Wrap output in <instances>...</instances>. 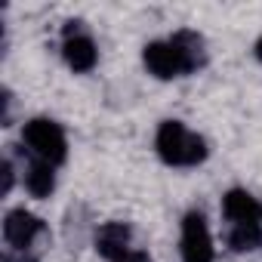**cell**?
I'll use <instances>...</instances> for the list:
<instances>
[{
	"label": "cell",
	"mask_w": 262,
	"mask_h": 262,
	"mask_svg": "<svg viewBox=\"0 0 262 262\" xmlns=\"http://www.w3.org/2000/svg\"><path fill=\"white\" fill-rule=\"evenodd\" d=\"M158 155L170 167H194L207 158V142L179 120H164L158 129Z\"/></svg>",
	"instance_id": "1"
},
{
	"label": "cell",
	"mask_w": 262,
	"mask_h": 262,
	"mask_svg": "<svg viewBox=\"0 0 262 262\" xmlns=\"http://www.w3.org/2000/svg\"><path fill=\"white\" fill-rule=\"evenodd\" d=\"M25 145L50 167L62 164L65 155H68V145H65V133H62V126L56 120H47V117H34L25 123V133H22Z\"/></svg>",
	"instance_id": "2"
},
{
	"label": "cell",
	"mask_w": 262,
	"mask_h": 262,
	"mask_svg": "<svg viewBox=\"0 0 262 262\" xmlns=\"http://www.w3.org/2000/svg\"><path fill=\"white\" fill-rule=\"evenodd\" d=\"M182 259L185 262H213V241L201 213L182 219Z\"/></svg>",
	"instance_id": "3"
},
{
	"label": "cell",
	"mask_w": 262,
	"mask_h": 262,
	"mask_svg": "<svg viewBox=\"0 0 262 262\" xmlns=\"http://www.w3.org/2000/svg\"><path fill=\"white\" fill-rule=\"evenodd\" d=\"M40 231H43V222H40L34 213H28V210H10L7 219H4V237H7V244L16 247V250H28L31 241H34Z\"/></svg>",
	"instance_id": "4"
},
{
	"label": "cell",
	"mask_w": 262,
	"mask_h": 262,
	"mask_svg": "<svg viewBox=\"0 0 262 262\" xmlns=\"http://www.w3.org/2000/svg\"><path fill=\"white\" fill-rule=\"evenodd\" d=\"M129 237H133V231H129L126 222H105L99 231H96V250L99 256L111 259V262H123L129 253Z\"/></svg>",
	"instance_id": "5"
},
{
	"label": "cell",
	"mask_w": 262,
	"mask_h": 262,
	"mask_svg": "<svg viewBox=\"0 0 262 262\" xmlns=\"http://www.w3.org/2000/svg\"><path fill=\"white\" fill-rule=\"evenodd\" d=\"M142 62L145 68L161 77V80H170V77H179L182 74V62H179V53L173 50L170 40H155L142 50Z\"/></svg>",
	"instance_id": "6"
},
{
	"label": "cell",
	"mask_w": 262,
	"mask_h": 262,
	"mask_svg": "<svg viewBox=\"0 0 262 262\" xmlns=\"http://www.w3.org/2000/svg\"><path fill=\"white\" fill-rule=\"evenodd\" d=\"M170 43L179 53L182 74H191V71H198V68L207 65V43H204L201 34H194V31H176L170 37Z\"/></svg>",
	"instance_id": "7"
},
{
	"label": "cell",
	"mask_w": 262,
	"mask_h": 262,
	"mask_svg": "<svg viewBox=\"0 0 262 262\" xmlns=\"http://www.w3.org/2000/svg\"><path fill=\"white\" fill-rule=\"evenodd\" d=\"M222 213H225L228 222L247 225V222H256L262 210H259V204H256L253 194H247L244 188H231V191L222 198Z\"/></svg>",
	"instance_id": "8"
},
{
	"label": "cell",
	"mask_w": 262,
	"mask_h": 262,
	"mask_svg": "<svg viewBox=\"0 0 262 262\" xmlns=\"http://www.w3.org/2000/svg\"><path fill=\"white\" fill-rule=\"evenodd\" d=\"M62 53H65V62H68L74 71H90V68L96 65V59H99L96 43H93L86 34L65 40V50H62Z\"/></svg>",
	"instance_id": "9"
},
{
	"label": "cell",
	"mask_w": 262,
	"mask_h": 262,
	"mask_svg": "<svg viewBox=\"0 0 262 262\" xmlns=\"http://www.w3.org/2000/svg\"><path fill=\"white\" fill-rule=\"evenodd\" d=\"M25 188H28L34 198H50L53 188H56V173H53V167L43 164V161L31 164L28 173H25Z\"/></svg>",
	"instance_id": "10"
},
{
	"label": "cell",
	"mask_w": 262,
	"mask_h": 262,
	"mask_svg": "<svg viewBox=\"0 0 262 262\" xmlns=\"http://www.w3.org/2000/svg\"><path fill=\"white\" fill-rule=\"evenodd\" d=\"M262 241L259 234V222H247V225H234L231 234H228V247L237 250V253H247V250H256Z\"/></svg>",
	"instance_id": "11"
},
{
	"label": "cell",
	"mask_w": 262,
	"mask_h": 262,
	"mask_svg": "<svg viewBox=\"0 0 262 262\" xmlns=\"http://www.w3.org/2000/svg\"><path fill=\"white\" fill-rule=\"evenodd\" d=\"M0 173H4V185H0V191L10 194V188H13V164L4 161V164H0Z\"/></svg>",
	"instance_id": "12"
},
{
	"label": "cell",
	"mask_w": 262,
	"mask_h": 262,
	"mask_svg": "<svg viewBox=\"0 0 262 262\" xmlns=\"http://www.w3.org/2000/svg\"><path fill=\"white\" fill-rule=\"evenodd\" d=\"M4 262H37L34 256H28L25 250H13V253H7L4 256Z\"/></svg>",
	"instance_id": "13"
},
{
	"label": "cell",
	"mask_w": 262,
	"mask_h": 262,
	"mask_svg": "<svg viewBox=\"0 0 262 262\" xmlns=\"http://www.w3.org/2000/svg\"><path fill=\"white\" fill-rule=\"evenodd\" d=\"M123 262H151V259H148V253H142V250H133V253H129Z\"/></svg>",
	"instance_id": "14"
},
{
	"label": "cell",
	"mask_w": 262,
	"mask_h": 262,
	"mask_svg": "<svg viewBox=\"0 0 262 262\" xmlns=\"http://www.w3.org/2000/svg\"><path fill=\"white\" fill-rule=\"evenodd\" d=\"M256 59H259V62H262V37H259V40H256Z\"/></svg>",
	"instance_id": "15"
}]
</instances>
